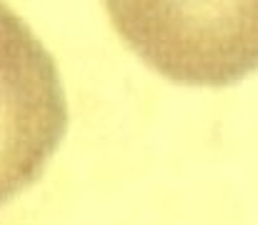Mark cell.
<instances>
[{
    "mask_svg": "<svg viewBox=\"0 0 258 225\" xmlns=\"http://www.w3.org/2000/svg\"><path fill=\"white\" fill-rule=\"evenodd\" d=\"M120 40L180 85L226 88L258 70V0H103Z\"/></svg>",
    "mask_w": 258,
    "mask_h": 225,
    "instance_id": "cell-1",
    "label": "cell"
},
{
    "mask_svg": "<svg viewBox=\"0 0 258 225\" xmlns=\"http://www.w3.org/2000/svg\"><path fill=\"white\" fill-rule=\"evenodd\" d=\"M68 128L53 55L0 3V205L35 183Z\"/></svg>",
    "mask_w": 258,
    "mask_h": 225,
    "instance_id": "cell-2",
    "label": "cell"
}]
</instances>
